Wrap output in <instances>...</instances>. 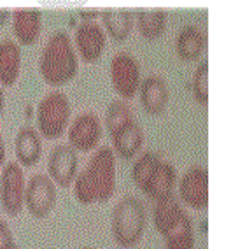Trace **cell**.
Returning a JSON list of instances; mask_svg holds the SVG:
<instances>
[{"label": "cell", "instance_id": "cell-32", "mask_svg": "<svg viewBox=\"0 0 238 249\" xmlns=\"http://www.w3.org/2000/svg\"><path fill=\"white\" fill-rule=\"evenodd\" d=\"M81 249H93V248H81Z\"/></svg>", "mask_w": 238, "mask_h": 249}, {"label": "cell", "instance_id": "cell-23", "mask_svg": "<svg viewBox=\"0 0 238 249\" xmlns=\"http://www.w3.org/2000/svg\"><path fill=\"white\" fill-rule=\"evenodd\" d=\"M165 249H196L194 225L191 216H187L175 230L165 237Z\"/></svg>", "mask_w": 238, "mask_h": 249}, {"label": "cell", "instance_id": "cell-28", "mask_svg": "<svg viewBox=\"0 0 238 249\" xmlns=\"http://www.w3.org/2000/svg\"><path fill=\"white\" fill-rule=\"evenodd\" d=\"M4 161H5V142H4V137L0 135V169H4Z\"/></svg>", "mask_w": 238, "mask_h": 249}, {"label": "cell", "instance_id": "cell-13", "mask_svg": "<svg viewBox=\"0 0 238 249\" xmlns=\"http://www.w3.org/2000/svg\"><path fill=\"white\" fill-rule=\"evenodd\" d=\"M13 30L16 40L19 44L30 46L34 44L42 30V13L35 5H25L14 9Z\"/></svg>", "mask_w": 238, "mask_h": 249}, {"label": "cell", "instance_id": "cell-20", "mask_svg": "<svg viewBox=\"0 0 238 249\" xmlns=\"http://www.w3.org/2000/svg\"><path fill=\"white\" fill-rule=\"evenodd\" d=\"M177 184V170L172 163L168 161H161V165L158 167V170L154 172V176L149 179L147 182L146 193L151 200H163L167 196L173 195V190H175Z\"/></svg>", "mask_w": 238, "mask_h": 249}, {"label": "cell", "instance_id": "cell-21", "mask_svg": "<svg viewBox=\"0 0 238 249\" xmlns=\"http://www.w3.org/2000/svg\"><path fill=\"white\" fill-rule=\"evenodd\" d=\"M137 28L146 39H158L167 28V11L163 7H138Z\"/></svg>", "mask_w": 238, "mask_h": 249}, {"label": "cell", "instance_id": "cell-15", "mask_svg": "<svg viewBox=\"0 0 238 249\" xmlns=\"http://www.w3.org/2000/svg\"><path fill=\"white\" fill-rule=\"evenodd\" d=\"M207 48V36L196 25H186L179 30L175 37V51L179 58L186 62L198 60Z\"/></svg>", "mask_w": 238, "mask_h": 249}, {"label": "cell", "instance_id": "cell-25", "mask_svg": "<svg viewBox=\"0 0 238 249\" xmlns=\"http://www.w3.org/2000/svg\"><path fill=\"white\" fill-rule=\"evenodd\" d=\"M191 91L202 104L208 102V60H202L191 77Z\"/></svg>", "mask_w": 238, "mask_h": 249}, {"label": "cell", "instance_id": "cell-16", "mask_svg": "<svg viewBox=\"0 0 238 249\" xmlns=\"http://www.w3.org/2000/svg\"><path fill=\"white\" fill-rule=\"evenodd\" d=\"M110 139H112V147H114L116 155L128 160L137 153H140L144 141H146V134L140 124L137 123V120H132L121 130H118Z\"/></svg>", "mask_w": 238, "mask_h": 249}, {"label": "cell", "instance_id": "cell-2", "mask_svg": "<svg viewBox=\"0 0 238 249\" xmlns=\"http://www.w3.org/2000/svg\"><path fill=\"white\" fill-rule=\"evenodd\" d=\"M77 69H79V58L70 36L65 30L51 34L39 56L40 76L49 85L60 86L70 81L77 74Z\"/></svg>", "mask_w": 238, "mask_h": 249}, {"label": "cell", "instance_id": "cell-4", "mask_svg": "<svg viewBox=\"0 0 238 249\" xmlns=\"http://www.w3.org/2000/svg\"><path fill=\"white\" fill-rule=\"evenodd\" d=\"M70 100L63 91H49L37 106V132L46 139H58L70 121Z\"/></svg>", "mask_w": 238, "mask_h": 249}, {"label": "cell", "instance_id": "cell-22", "mask_svg": "<svg viewBox=\"0 0 238 249\" xmlns=\"http://www.w3.org/2000/svg\"><path fill=\"white\" fill-rule=\"evenodd\" d=\"M161 161H163V158H161V155L158 151L142 153L132 167V179L135 182V186L140 188L142 192H144L149 179L154 176V172L158 170Z\"/></svg>", "mask_w": 238, "mask_h": 249}, {"label": "cell", "instance_id": "cell-7", "mask_svg": "<svg viewBox=\"0 0 238 249\" xmlns=\"http://www.w3.org/2000/svg\"><path fill=\"white\" fill-rule=\"evenodd\" d=\"M56 184L46 174H34L27 184L25 205L34 218H46L56 205Z\"/></svg>", "mask_w": 238, "mask_h": 249}, {"label": "cell", "instance_id": "cell-12", "mask_svg": "<svg viewBox=\"0 0 238 249\" xmlns=\"http://www.w3.org/2000/svg\"><path fill=\"white\" fill-rule=\"evenodd\" d=\"M138 91H140V104L147 114L158 116L167 109L170 100V89L165 77L158 74H149L146 79H142Z\"/></svg>", "mask_w": 238, "mask_h": 249}, {"label": "cell", "instance_id": "cell-19", "mask_svg": "<svg viewBox=\"0 0 238 249\" xmlns=\"http://www.w3.org/2000/svg\"><path fill=\"white\" fill-rule=\"evenodd\" d=\"M102 23L114 40H124L132 34L133 13L128 7H103L100 9Z\"/></svg>", "mask_w": 238, "mask_h": 249}, {"label": "cell", "instance_id": "cell-27", "mask_svg": "<svg viewBox=\"0 0 238 249\" xmlns=\"http://www.w3.org/2000/svg\"><path fill=\"white\" fill-rule=\"evenodd\" d=\"M79 16L83 18V21H93L100 14V9L98 7H79L77 9Z\"/></svg>", "mask_w": 238, "mask_h": 249}, {"label": "cell", "instance_id": "cell-31", "mask_svg": "<svg viewBox=\"0 0 238 249\" xmlns=\"http://www.w3.org/2000/svg\"><path fill=\"white\" fill-rule=\"evenodd\" d=\"M5 249H21V248H19V246L16 244V242H13V244H11V246H7V248H5Z\"/></svg>", "mask_w": 238, "mask_h": 249}, {"label": "cell", "instance_id": "cell-26", "mask_svg": "<svg viewBox=\"0 0 238 249\" xmlns=\"http://www.w3.org/2000/svg\"><path fill=\"white\" fill-rule=\"evenodd\" d=\"M14 242L13 231H11L9 225L0 219V249H5Z\"/></svg>", "mask_w": 238, "mask_h": 249}, {"label": "cell", "instance_id": "cell-1", "mask_svg": "<svg viewBox=\"0 0 238 249\" xmlns=\"http://www.w3.org/2000/svg\"><path fill=\"white\" fill-rule=\"evenodd\" d=\"M116 192V155L102 146L93 153L88 165L74 179V195L84 205L107 202Z\"/></svg>", "mask_w": 238, "mask_h": 249}, {"label": "cell", "instance_id": "cell-3", "mask_svg": "<svg viewBox=\"0 0 238 249\" xmlns=\"http://www.w3.org/2000/svg\"><path fill=\"white\" fill-rule=\"evenodd\" d=\"M147 225L146 205L135 195H126L112 211V237L121 248L138 244Z\"/></svg>", "mask_w": 238, "mask_h": 249}, {"label": "cell", "instance_id": "cell-8", "mask_svg": "<svg viewBox=\"0 0 238 249\" xmlns=\"http://www.w3.org/2000/svg\"><path fill=\"white\" fill-rule=\"evenodd\" d=\"M179 200L194 211L207 209L208 205V170L202 165H193L182 174L179 181Z\"/></svg>", "mask_w": 238, "mask_h": 249}, {"label": "cell", "instance_id": "cell-11", "mask_svg": "<svg viewBox=\"0 0 238 249\" xmlns=\"http://www.w3.org/2000/svg\"><path fill=\"white\" fill-rule=\"evenodd\" d=\"M75 48L86 62H95L102 56L107 44V36L97 21H83L75 27Z\"/></svg>", "mask_w": 238, "mask_h": 249}, {"label": "cell", "instance_id": "cell-5", "mask_svg": "<svg viewBox=\"0 0 238 249\" xmlns=\"http://www.w3.org/2000/svg\"><path fill=\"white\" fill-rule=\"evenodd\" d=\"M110 83L119 97L130 100L140 88V63L132 53L119 51L110 60Z\"/></svg>", "mask_w": 238, "mask_h": 249}, {"label": "cell", "instance_id": "cell-17", "mask_svg": "<svg viewBox=\"0 0 238 249\" xmlns=\"http://www.w3.org/2000/svg\"><path fill=\"white\" fill-rule=\"evenodd\" d=\"M14 151L21 167H34L42 155V139L37 128L30 124L23 126L14 141Z\"/></svg>", "mask_w": 238, "mask_h": 249}, {"label": "cell", "instance_id": "cell-30", "mask_svg": "<svg viewBox=\"0 0 238 249\" xmlns=\"http://www.w3.org/2000/svg\"><path fill=\"white\" fill-rule=\"evenodd\" d=\"M4 109H5V95H4V89L0 86V118L4 114Z\"/></svg>", "mask_w": 238, "mask_h": 249}, {"label": "cell", "instance_id": "cell-6", "mask_svg": "<svg viewBox=\"0 0 238 249\" xmlns=\"http://www.w3.org/2000/svg\"><path fill=\"white\" fill-rule=\"evenodd\" d=\"M27 181L21 165L9 161L0 172V205L9 216H18L25 207Z\"/></svg>", "mask_w": 238, "mask_h": 249}, {"label": "cell", "instance_id": "cell-18", "mask_svg": "<svg viewBox=\"0 0 238 249\" xmlns=\"http://www.w3.org/2000/svg\"><path fill=\"white\" fill-rule=\"evenodd\" d=\"M21 71V48L14 39L0 40V86H13Z\"/></svg>", "mask_w": 238, "mask_h": 249}, {"label": "cell", "instance_id": "cell-24", "mask_svg": "<svg viewBox=\"0 0 238 249\" xmlns=\"http://www.w3.org/2000/svg\"><path fill=\"white\" fill-rule=\"evenodd\" d=\"M132 120H135V118H133V111L124 100H114V102L107 107L105 126L110 137H112L118 130L123 128L126 123H130Z\"/></svg>", "mask_w": 238, "mask_h": 249}, {"label": "cell", "instance_id": "cell-9", "mask_svg": "<svg viewBox=\"0 0 238 249\" xmlns=\"http://www.w3.org/2000/svg\"><path fill=\"white\" fill-rule=\"evenodd\" d=\"M103 134V126L97 114L83 112L72 121L68 130V146L77 153H89L98 146Z\"/></svg>", "mask_w": 238, "mask_h": 249}, {"label": "cell", "instance_id": "cell-14", "mask_svg": "<svg viewBox=\"0 0 238 249\" xmlns=\"http://www.w3.org/2000/svg\"><path fill=\"white\" fill-rule=\"evenodd\" d=\"M189 214L182 207V202L177 195H170L163 200L156 202L154 207V227L163 237L175 230Z\"/></svg>", "mask_w": 238, "mask_h": 249}, {"label": "cell", "instance_id": "cell-29", "mask_svg": "<svg viewBox=\"0 0 238 249\" xmlns=\"http://www.w3.org/2000/svg\"><path fill=\"white\" fill-rule=\"evenodd\" d=\"M9 14H11L9 7H0V27H2V25H4V23L7 21Z\"/></svg>", "mask_w": 238, "mask_h": 249}, {"label": "cell", "instance_id": "cell-10", "mask_svg": "<svg viewBox=\"0 0 238 249\" xmlns=\"http://www.w3.org/2000/svg\"><path fill=\"white\" fill-rule=\"evenodd\" d=\"M77 167H79V156L74 147H70L68 144H58L49 153L48 170L51 179L58 186L68 188L70 184H74Z\"/></svg>", "mask_w": 238, "mask_h": 249}]
</instances>
